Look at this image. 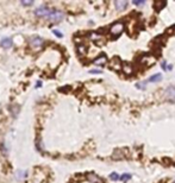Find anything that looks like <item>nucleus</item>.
Listing matches in <instances>:
<instances>
[{
  "mask_svg": "<svg viewBox=\"0 0 175 183\" xmlns=\"http://www.w3.org/2000/svg\"><path fill=\"white\" fill-rule=\"evenodd\" d=\"M161 80H162V75L161 74H156V75H153L149 79V82H160Z\"/></svg>",
  "mask_w": 175,
  "mask_h": 183,
  "instance_id": "12",
  "label": "nucleus"
},
{
  "mask_svg": "<svg viewBox=\"0 0 175 183\" xmlns=\"http://www.w3.org/2000/svg\"><path fill=\"white\" fill-rule=\"evenodd\" d=\"M122 69H123V71L126 74V75H131L132 74V67L130 66V64H123V67H122Z\"/></svg>",
  "mask_w": 175,
  "mask_h": 183,
  "instance_id": "11",
  "label": "nucleus"
},
{
  "mask_svg": "<svg viewBox=\"0 0 175 183\" xmlns=\"http://www.w3.org/2000/svg\"><path fill=\"white\" fill-rule=\"evenodd\" d=\"M91 37H92V39H94V41H98V39H100V38H101V36H100L99 34H92V35H91Z\"/></svg>",
  "mask_w": 175,
  "mask_h": 183,
  "instance_id": "19",
  "label": "nucleus"
},
{
  "mask_svg": "<svg viewBox=\"0 0 175 183\" xmlns=\"http://www.w3.org/2000/svg\"><path fill=\"white\" fill-rule=\"evenodd\" d=\"M91 73H92V74H100L101 70H97V69H94V70H91Z\"/></svg>",
  "mask_w": 175,
  "mask_h": 183,
  "instance_id": "23",
  "label": "nucleus"
},
{
  "mask_svg": "<svg viewBox=\"0 0 175 183\" xmlns=\"http://www.w3.org/2000/svg\"><path fill=\"white\" fill-rule=\"evenodd\" d=\"M63 18H65V13L62 11H60V10H52L51 13H50V16L48 17V19L50 21H52V23L61 21Z\"/></svg>",
  "mask_w": 175,
  "mask_h": 183,
  "instance_id": "3",
  "label": "nucleus"
},
{
  "mask_svg": "<svg viewBox=\"0 0 175 183\" xmlns=\"http://www.w3.org/2000/svg\"><path fill=\"white\" fill-rule=\"evenodd\" d=\"M145 82H138V83H136V87L138 88V89H145Z\"/></svg>",
  "mask_w": 175,
  "mask_h": 183,
  "instance_id": "17",
  "label": "nucleus"
},
{
  "mask_svg": "<svg viewBox=\"0 0 175 183\" xmlns=\"http://www.w3.org/2000/svg\"><path fill=\"white\" fill-rule=\"evenodd\" d=\"M25 176H26V172H23V171H19L18 175H17L18 178H22V177H25Z\"/></svg>",
  "mask_w": 175,
  "mask_h": 183,
  "instance_id": "20",
  "label": "nucleus"
},
{
  "mask_svg": "<svg viewBox=\"0 0 175 183\" xmlns=\"http://www.w3.org/2000/svg\"><path fill=\"white\" fill-rule=\"evenodd\" d=\"M164 6H166V3H163V1H161V3H159V1L154 3V7H156L157 11H161L162 7H164Z\"/></svg>",
  "mask_w": 175,
  "mask_h": 183,
  "instance_id": "13",
  "label": "nucleus"
},
{
  "mask_svg": "<svg viewBox=\"0 0 175 183\" xmlns=\"http://www.w3.org/2000/svg\"><path fill=\"white\" fill-rule=\"evenodd\" d=\"M123 31H124V24L122 21H115L114 24L110 26V30H108V32L112 37H118Z\"/></svg>",
  "mask_w": 175,
  "mask_h": 183,
  "instance_id": "1",
  "label": "nucleus"
},
{
  "mask_svg": "<svg viewBox=\"0 0 175 183\" xmlns=\"http://www.w3.org/2000/svg\"><path fill=\"white\" fill-rule=\"evenodd\" d=\"M36 87H41V81L37 82V86H36Z\"/></svg>",
  "mask_w": 175,
  "mask_h": 183,
  "instance_id": "25",
  "label": "nucleus"
},
{
  "mask_svg": "<svg viewBox=\"0 0 175 183\" xmlns=\"http://www.w3.org/2000/svg\"><path fill=\"white\" fill-rule=\"evenodd\" d=\"M52 32H54V34H55V35H56L57 37H62V34H61L60 31H57V30H54Z\"/></svg>",
  "mask_w": 175,
  "mask_h": 183,
  "instance_id": "22",
  "label": "nucleus"
},
{
  "mask_svg": "<svg viewBox=\"0 0 175 183\" xmlns=\"http://www.w3.org/2000/svg\"><path fill=\"white\" fill-rule=\"evenodd\" d=\"M130 178H131V175H130V174H124V175L120 176V179H122L123 182H126V181H129Z\"/></svg>",
  "mask_w": 175,
  "mask_h": 183,
  "instance_id": "16",
  "label": "nucleus"
},
{
  "mask_svg": "<svg viewBox=\"0 0 175 183\" xmlns=\"http://www.w3.org/2000/svg\"><path fill=\"white\" fill-rule=\"evenodd\" d=\"M164 98H166L167 100L175 101V88H174V87H168V88L164 90Z\"/></svg>",
  "mask_w": 175,
  "mask_h": 183,
  "instance_id": "5",
  "label": "nucleus"
},
{
  "mask_svg": "<svg viewBox=\"0 0 175 183\" xmlns=\"http://www.w3.org/2000/svg\"><path fill=\"white\" fill-rule=\"evenodd\" d=\"M12 44H13V42H12V38H10V37L3 38L1 41H0V45H1L3 48H5V49L11 48V46H12Z\"/></svg>",
  "mask_w": 175,
  "mask_h": 183,
  "instance_id": "9",
  "label": "nucleus"
},
{
  "mask_svg": "<svg viewBox=\"0 0 175 183\" xmlns=\"http://www.w3.org/2000/svg\"><path fill=\"white\" fill-rule=\"evenodd\" d=\"M43 44H44V41L41 37H31L30 39H29V45H30L31 49H34L36 51L41 50Z\"/></svg>",
  "mask_w": 175,
  "mask_h": 183,
  "instance_id": "2",
  "label": "nucleus"
},
{
  "mask_svg": "<svg viewBox=\"0 0 175 183\" xmlns=\"http://www.w3.org/2000/svg\"><path fill=\"white\" fill-rule=\"evenodd\" d=\"M110 67H111L112 69H114V70H120V69H122V67H123V64H122V61H120L118 57H114V58H112V61L110 62Z\"/></svg>",
  "mask_w": 175,
  "mask_h": 183,
  "instance_id": "6",
  "label": "nucleus"
},
{
  "mask_svg": "<svg viewBox=\"0 0 175 183\" xmlns=\"http://www.w3.org/2000/svg\"><path fill=\"white\" fill-rule=\"evenodd\" d=\"M144 4H145L144 0H141V1L139 0H135L133 1V5H136V6H141V5H144Z\"/></svg>",
  "mask_w": 175,
  "mask_h": 183,
  "instance_id": "18",
  "label": "nucleus"
},
{
  "mask_svg": "<svg viewBox=\"0 0 175 183\" xmlns=\"http://www.w3.org/2000/svg\"><path fill=\"white\" fill-rule=\"evenodd\" d=\"M162 68H163V69H168V67H167V63H166V62H162Z\"/></svg>",
  "mask_w": 175,
  "mask_h": 183,
  "instance_id": "24",
  "label": "nucleus"
},
{
  "mask_svg": "<svg viewBox=\"0 0 175 183\" xmlns=\"http://www.w3.org/2000/svg\"><path fill=\"white\" fill-rule=\"evenodd\" d=\"M77 51L80 55H85L86 54V46L85 45H79L77 46Z\"/></svg>",
  "mask_w": 175,
  "mask_h": 183,
  "instance_id": "14",
  "label": "nucleus"
},
{
  "mask_svg": "<svg viewBox=\"0 0 175 183\" xmlns=\"http://www.w3.org/2000/svg\"><path fill=\"white\" fill-rule=\"evenodd\" d=\"M114 6L118 11H124L128 7V1H125V0H117V1H114Z\"/></svg>",
  "mask_w": 175,
  "mask_h": 183,
  "instance_id": "8",
  "label": "nucleus"
},
{
  "mask_svg": "<svg viewBox=\"0 0 175 183\" xmlns=\"http://www.w3.org/2000/svg\"><path fill=\"white\" fill-rule=\"evenodd\" d=\"M86 177H87V181H90L91 183H104L103 179H101L98 175H95V174H93V172L87 174Z\"/></svg>",
  "mask_w": 175,
  "mask_h": 183,
  "instance_id": "7",
  "label": "nucleus"
},
{
  "mask_svg": "<svg viewBox=\"0 0 175 183\" xmlns=\"http://www.w3.org/2000/svg\"><path fill=\"white\" fill-rule=\"evenodd\" d=\"M110 178H111L112 181H118L120 177H119V175L117 174V172H112V174L110 175Z\"/></svg>",
  "mask_w": 175,
  "mask_h": 183,
  "instance_id": "15",
  "label": "nucleus"
},
{
  "mask_svg": "<svg viewBox=\"0 0 175 183\" xmlns=\"http://www.w3.org/2000/svg\"><path fill=\"white\" fill-rule=\"evenodd\" d=\"M51 11L52 10L49 9V7H47V6H41V7H38V9L35 10V14L37 17H39V18H48L50 16Z\"/></svg>",
  "mask_w": 175,
  "mask_h": 183,
  "instance_id": "4",
  "label": "nucleus"
},
{
  "mask_svg": "<svg viewBox=\"0 0 175 183\" xmlns=\"http://www.w3.org/2000/svg\"><path fill=\"white\" fill-rule=\"evenodd\" d=\"M93 63H94L95 66H104V64L107 63V58H106L105 55H101V56H99L98 58H95V59L93 61Z\"/></svg>",
  "mask_w": 175,
  "mask_h": 183,
  "instance_id": "10",
  "label": "nucleus"
},
{
  "mask_svg": "<svg viewBox=\"0 0 175 183\" xmlns=\"http://www.w3.org/2000/svg\"><path fill=\"white\" fill-rule=\"evenodd\" d=\"M22 4H23L24 6H30V5H32L34 3H32V1H22Z\"/></svg>",
  "mask_w": 175,
  "mask_h": 183,
  "instance_id": "21",
  "label": "nucleus"
}]
</instances>
